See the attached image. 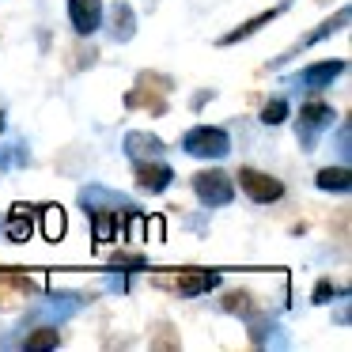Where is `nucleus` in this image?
<instances>
[{
    "label": "nucleus",
    "mask_w": 352,
    "mask_h": 352,
    "mask_svg": "<svg viewBox=\"0 0 352 352\" xmlns=\"http://www.w3.org/2000/svg\"><path fill=\"white\" fill-rule=\"evenodd\" d=\"M182 148L186 155H197V160H223L231 155V137L220 125H193L182 137Z\"/></svg>",
    "instance_id": "f257e3e1"
},
{
    "label": "nucleus",
    "mask_w": 352,
    "mask_h": 352,
    "mask_svg": "<svg viewBox=\"0 0 352 352\" xmlns=\"http://www.w3.org/2000/svg\"><path fill=\"white\" fill-rule=\"evenodd\" d=\"M333 122H337V114H333V107H329V102H303V110H299V122H296L299 144L311 152V148L318 144V137H322V133H326Z\"/></svg>",
    "instance_id": "f03ea898"
},
{
    "label": "nucleus",
    "mask_w": 352,
    "mask_h": 352,
    "mask_svg": "<svg viewBox=\"0 0 352 352\" xmlns=\"http://www.w3.org/2000/svg\"><path fill=\"white\" fill-rule=\"evenodd\" d=\"M193 193L205 208H223L235 201V182L223 170H197L193 175Z\"/></svg>",
    "instance_id": "7ed1b4c3"
},
{
    "label": "nucleus",
    "mask_w": 352,
    "mask_h": 352,
    "mask_svg": "<svg viewBox=\"0 0 352 352\" xmlns=\"http://www.w3.org/2000/svg\"><path fill=\"white\" fill-rule=\"evenodd\" d=\"M239 186H243V193L250 201H258V205H273V201L284 197V182L273 175H265V170L258 167H243L239 170Z\"/></svg>",
    "instance_id": "20e7f679"
},
{
    "label": "nucleus",
    "mask_w": 352,
    "mask_h": 352,
    "mask_svg": "<svg viewBox=\"0 0 352 352\" xmlns=\"http://www.w3.org/2000/svg\"><path fill=\"white\" fill-rule=\"evenodd\" d=\"M69 19L80 38H91L102 27V0H69Z\"/></svg>",
    "instance_id": "39448f33"
},
{
    "label": "nucleus",
    "mask_w": 352,
    "mask_h": 352,
    "mask_svg": "<svg viewBox=\"0 0 352 352\" xmlns=\"http://www.w3.org/2000/svg\"><path fill=\"white\" fill-rule=\"evenodd\" d=\"M133 175H137V186L144 193H163L170 182H175V170H170L163 160H137Z\"/></svg>",
    "instance_id": "423d86ee"
},
{
    "label": "nucleus",
    "mask_w": 352,
    "mask_h": 352,
    "mask_svg": "<svg viewBox=\"0 0 352 352\" xmlns=\"http://www.w3.org/2000/svg\"><path fill=\"white\" fill-rule=\"evenodd\" d=\"M220 280H223V276L212 273V269H186V273L175 280V288H178V296L193 299V296H205V292L220 288Z\"/></svg>",
    "instance_id": "0eeeda50"
},
{
    "label": "nucleus",
    "mask_w": 352,
    "mask_h": 352,
    "mask_svg": "<svg viewBox=\"0 0 352 352\" xmlns=\"http://www.w3.org/2000/svg\"><path fill=\"white\" fill-rule=\"evenodd\" d=\"M344 72V61L341 57H333V61H318V65H307L303 72L296 76V84L311 87V91H322V87H329L337 76Z\"/></svg>",
    "instance_id": "6e6552de"
},
{
    "label": "nucleus",
    "mask_w": 352,
    "mask_h": 352,
    "mask_svg": "<svg viewBox=\"0 0 352 352\" xmlns=\"http://www.w3.org/2000/svg\"><path fill=\"white\" fill-rule=\"evenodd\" d=\"M125 155L129 160H160L163 152H167V144H163L155 133H144V129H133V133H125Z\"/></svg>",
    "instance_id": "1a4fd4ad"
},
{
    "label": "nucleus",
    "mask_w": 352,
    "mask_h": 352,
    "mask_svg": "<svg viewBox=\"0 0 352 352\" xmlns=\"http://www.w3.org/2000/svg\"><path fill=\"white\" fill-rule=\"evenodd\" d=\"M87 220H91L95 243H118V239H122V216H118V212L91 208V212H87Z\"/></svg>",
    "instance_id": "9d476101"
},
{
    "label": "nucleus",
    "mask_w": 352,
    "mask_h": 352,
    "mask_svg": "<svg viewBox=\"0 0 352 352\" xmlns=\"http://www.w3.org/2000/svg\"><path fill=\"white\" fill-rule=\"evenodd\" d=\"M31 231H34L31 208H27V205H12V216L4 220V235H8V243H31Z\"/></svg>",
    "instance_id": "9b49d317"
},
{
    "label": "nucleus",
    "mask_w": 352,
    "mask_h": 352,
    "mask_svg": "<svg viewBox=\"0 0 352 352\" xmlns=\"http://www.w3.org/2000/svg\"><path fill=\"white\" fill-rule=\"evenodd\" d=\"M280 12H284V8H269V12H258V16H254V19H246V23H239V27H235V31H231V34H223V38H220V46H235V42H243V38H250V34H258L261 27H265V23H273V19L280 16Z\"/></svg>",
    "instance_id": "f8f14e48"
},
{
    "label": "nucleus",
    "mask_w": 352,
    "mask_h": 352,
    "mask_svg": "<svg viewBox=\"0 0 352 352\" xmlns=\"http://www.w3.org/2000/svg\"><path fill=\"white\" fill-rule=\"evenodd\" d=\"M12 292H38V280L34 276H23V273H0V307H12Z\"/></svg>",
    "instance_id": "ddd939ff"
},
{
    "label": "nucleus",
    "mask_w": 352,
    "mask_h": 352,
    "mask_svg": "<svg viewBox=\"0 0 352 352\" xmlns=\"http://www.w3.org/2000/svg\"><path fill=\"white\" fill-rule=\"evenodd\" d=\"M65 231H69V212H65L61 205H46V208H42V235H46L50 243H61Z\"/></svg>",
    "instance_id": "4468645a"
},
{
    "label": "nucleus",
    "mask_w": 352,
    "mask_h": 352,
    "mask_svg": "<svg viewBox=\"0 0 352 352\" xmlns=\"http://www.w3.org/2000/svg\"><path fill=\"white\" fill-rule=\"evenodd\" d=\"M314 182H318V190H326V193H349L352 175H349V167H322Z\"/></svg>",
    "instance_id": "2eb2a0df"
},
{
    "label": "nucleus",
    "mask_w": 352,
    "mask_h": 352,
    "mask_svg": "<svg viewBox=\"0 0 352 352\" xmlns=\"http://www.w3.org/2000/svg\"><path fill=\"white\" fill-rule=\"evenodd\" d=\"M341 27H349V8H341L333 19H326V23H322L318 31H311L307 38H299V46H296V50H307V46H314V42H322V38H329V34H337Z\"/></svg>",
    "instance_id": "dca6fc26"
},
{
    "label": "nucleus",
    "mask_w": 352,
    "mask_h": 352,
    "mask_svg": "<svg viewBox=\"0 0 352 352\" xmlns=\"http://www.w3.org/2000/svg\"><path fill=\"white\" fill-rule=\"evenodd\" d=\"M61 344V333H57L54 326H42V329H34L31 337H23V349L27 352H38V349H57Z\"/></svg>",
    "instance_id": "f3484780"
},
{
    "label": "nucleus",
    "mask_w": 352,
    "mask_h": 352,
    "mask_svg": "<svg viewBox=\"0 0 352 352\" xmlns=\"http://www.w3.org/2000/svg\"><path fill=\"white\" fill-rule=\"evenodd\" d=\"M133 27H137L133 8L118 0V8H114V38H118V42H129V38H133Z\"/></svg>",
    "instance_id": "a211bd4d"
},
{
    "label": "nucleus",
    "mask_w": 352,
    "mask_h": 352,
    "mask_svg": "<svg viewBox=\"0 0 352 352\" xmlns=\"http://www.w3.org/2000/svg\"><path fill=\"white\" fill-rule=\"evenodd\" d=\"M125 107H129V110H152V114H163V110H167V102H163V99H155V95L129 91V95H125Z\"/></svg>",
    "instance_id": "6ab92c4d"
},
{
    "label": "nucleus",
    "mask_w": 352,
    "mask_h": 352,
    "mask_svg": "<svg viewBox=\"0 0 352 352\" xmlns=\"http://www.w3.org/2000/svg\"><path fill=\"white\" fill-rule=\"evenodd\" d=\"M284 118H288V102L284 99H273L265 110H261V125H280Z\"/></svg>",
    "instance_id": "aec40b11"
},
{
    "label": "nucleus",
    "mask_w": 352,
    "mask_h": 352,
    "mask_svg": "<svg viewBox=\"0 0 352 352\" xmlns=\"http://www.w3.org/2000/svg\"><path fill=\"white\" fill-rule=\"evenodd\" d=\"M223 311H231V314H254L250 311V296H246V292H231V296L223 299Z\"/></svg>",
    "instance_id": "412c9836"
},
{
    "label": "nucleus",
    "mask_w": 352,
    "mask_h": 352,
    "mask_svg": "<svg viewBox=\"0 0 352 352\" xmlns=\"http://www.w3.org/2000/svg\"><path fill=\"white\" fill-rule=\"evenodd\" d=\"M144 243H163V216H144Z\"/></svg>",
    "instance_id": "4be33fe9"
},
{
    "label": "nucleus",
    "mask_w": 352,
    "mask_h": 352,
    "mask_svg": "<svg viewBox=\"0 0 352 352\" xmlns=\"http://www.w3.org/2000/svg\"><path fill=\"white\" fill-rule=\"evenodd\" d=\"M31 155L23 152V144H16L12 148V155H0V167H16V163H27Z\"/></svg>",
    "instance_id": "5701e85b"
},
{
    "label": "nucleus",
    "mask_w": 352,
    "mask_h": 352,
    "mask_svg": "<svg viewBox=\"0 0 352 352\" xmlns=\"http://www.w3.org/2000/svg\"><path fill=\"white\" fill-rule=\"evenodd\" d=\"M329 296H333V284H329V280H318V288H314V303H326Z\"/></svg>",
    "instance_id": "b1692460"
},
{
    "label": "nucleus",
    "mask_w": 352,
    "mask_h": 352,
    "mask_svg": "<svg viewBox=\"0 0 352 352\" xmlns=\"http://www.w3.org/2000/svg\"><path fill=\"white\" fill-rule=\"evenodd\" d=\"M0 133H4V114H0Z\"/></svg>",
    "instance_id": "393cba45"
}]
</instances>
